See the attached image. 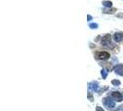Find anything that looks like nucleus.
<instances>
[{"instance_id": "f257e3e1", "label": "nucleus", "mask_w": 123, "mask_h": 111, "mask_svg": "<svg viewBox=\"0 0 123 111\" xmlns=\"http://www.w3.org/2000/svg\"><path fill=\"white\" fill-rule=\"evenodd\" d=\"M110 57V54L105 51H101V52H96L95 53V58L98 60H106Z\"/></svg>"}, {"instance_id": "f03ea898", "label": "nucleus", "mask_w": 123, "mask_h": 111, "mask_svg": "<svg viewBox=\"0 0 123 111\" xmlns=\"http://www.w3.org/2000/svg\"><path fill=\"white\" fill-rule=\"evenodd\" d=\"M102 45L111 49V46H113V44L111 43V36L109 34H106L105 36H104L103 40H102Z\"/></svg>"}, {"instance_id": "7ed1b4c3", "label": "nucleus", "mask_w": 123, "mask_h": 111, "mask_svg": "<svg viewBox=\"0 0 123 111\" xmlns=\"http://www.w3.org/2000/svg\"><path fill=\"white\" fill-rule=\"evenodd\" d=\"M103 104H104L106 107H108V108H113V107H115V105H116L115 101L111 100V98H108V97L103 99Z\"/></svg>"}, {"instance_id": "20e7f679", "label": "nucleus", "mask_w": 123, "mask_h": 111, "mask_svg": "<svg viewBox=\"0 0 123 111\" xmlns=\"http://www.w3.org/2000/svg\"><path fill=\"white\" fill-rule=\"evenodd\" d=\"M110 97L113 99V100L117 101V102H121L123 100V95L118 92H113L110 94Z\"/></svg>"}, {"instance_id": "39448f33", "label": "nucleus", "mask_w": 123, "mask_h": 111, "mask_svg": "<svg viewBox=\"0 0 123 111\" xmlns=\"http://www.w3.org/2000/svg\"><path fill=\"white\" fill-rule=\"evenodd\" d=\"M114 71H115V73H117V75L123 76V65H121V64L117 65V66L114 68Z\"/></svg>"}, {"instance_id": "423d86ee", "label": "nucleus", "mask_w": 123, "mask_h": 111, "mask_svg": "<svg viewBox=\"0 0 123 111\" xmlns=\"http://www.w3.org/2000/svg\"><path fill=\"white\" fill-rule=\"evenodd\" d=\"M123 39V32L122 31H117L115 34H114V40L116 42H120L122 41Z\"/></svg>"}, {"instance_id": "0eeeda50", "label": "nucleus", "mask_w": 123, "mask_h": 111, "mask_svg": "<svg viewBox=\"0 0 123 111\" xmlns=\"http://www.w3.org/2000/svg\"><path fill=\"white\" fill-rule=\"evenodd\" d=\"M89 87H90V89H92V91H94V92H97V91L99 90L98 82H95V81L91 82V83L89 84Z\"/></svg>"}, {"instance_id": "6e6552de", "label": "nucleus", "mask_w": 123, "mask_h": 111, "mask_svg": "<svg viewBox=\"0 0 123 111\" xmlns=\"http://www.w3.org/2000/svg\"><path fill=\"white\" fill-rule=\"evenodd\" d=\"M102 4H103V6H105V7H111V6H112V2H111V1H107V0L103 1Z\"/></svg>"}, {"instance_id": "1a4fd4ad", "label": "nucleus", "mask_w": 123, "mask_h": 111, "mask_svg": "<svg viewBox=\"0 0 123 111\" xmlns=\"http://www.w3.org/2000/svg\"><path fill=\"white\" fill-rule=\"evenodd\" d=\"M116 10H117L116 8H112L111 10H109V9H105V10H103V12H104V13H106V14H112V13L115 12Z\"/></svg>"}, {"instance_id": "9d476101", "label": "nucleus", "mask_w": 123, "mask_h": 111, "mask_svg": "<svg viewBox=\"0 0 123 111\" xmlns=\"http://www.w3.org/2000/svg\"><path fill=\"white\" fill-rule=\"evenodd\" d=\"M101 75H102V77L105 79L106 77H107V70L106 69H102L101 70Z\"/></svg>"}, {"instance_id": "9b49d317", "label": "nucleus", "mask_w": 123, "mask_h": 111, "mask_svg": "<svg viewBox=\"0 0 123 111\" xmlns=\"http://www.w3.org/2000/svg\"><path fill=\"white\" fill-rule=\"evenodd\" d=\"M112 84L115 86H119L120 85V81L118 80H112Z\"/></svg>"}, {"instance_id": "f8f14e48", "label": "nucleus", "mask_w": 123, "mask_h": 111, "mask_svg": "<svg viewBox=\"0 0 123 111\" xmlns=\"http://www.w3.org/2000/svg\"><path fill=\"white\" fill-rule=\"evenodd\" d=\"M89 27L91 29H97L98 28V24L97 23H91V24L89 25Z\"/></svg>"}, {"instance_id": "ddd939ff", "label": "nucleus", "mask_w": 123, "mask_h": 111, "mask_svg": "<svg viewBox=\"0 0 123 111\" xmlns=\"http://www.w3.org/2000/svg\"><path fill=\"white\" fill-rule=\"evenodd\" d=\"M88 98H90V101H93V98H92V94H91V92H89L88 93Z\"/></svg>"}, {"instance_id": "4468645a", "label": "nucleus", "mask_w": 123, "mask_h": 111, "mask_svg": "<svg viewBox=\"0 0 123 111\" xmlns=\"http://www.w3.org/2000/svg\"><path fill=\"white\" fill-rule=\"evenodd\" d=\"M92 17L91 15H88V16H87V20H88V21H89V20H92Z\"/></svg>"}, {"instance_id": "2eb2a0df", "label": "nucleus", "mask_w": 123, "mask_h": 111, "mask_svg": "<svg viewBox=\"0 0 123 111\" xmlns=\"http://www.w3.org/2000/svg\"><path fill=\"white\" fill-rule=\"evenodd\" d=\"M117 111H123V105H120V106L117 109Z\"/></svg>"}, {"instance_id": "dca6fc26", "label": "nucleus", "mask_w": 123, "mask_h": 111, "mask_svg": "<svg viewBox=\"0 0 123 111\" xmlns=\"http://www.w3.org/2000/svg\"><path fill=\"white\" fill-rule=\"evenodd\" d=\"M96 111H105V110H104V109H102L100 106H97V107H96Z\"/></svg>"}]
</instances>
